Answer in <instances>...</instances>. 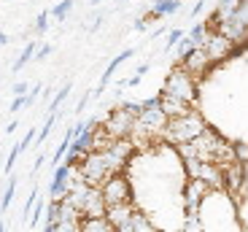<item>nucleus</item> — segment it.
<instances>
[{"mask_svg":"<svg viewBox=\"0 0 248 232\" xmlns=\"http://www.w3.org/2000/svg\"><path fill=\"white\" fill-rule=\"evenodd\" d=\"M202 130H205V119L197 111L189 108V111L181 113V116L168 119V127H165V132H162V138L168 140V143H173V146H184V143H192Z\"/></svg>","mask_w":248,"mask_h":232,"instance_id":"f257e3e1","label":"nucleus"},{"mask_svg":"<svg viewBox=\"0 0 248 232\" xmlns=\"http://www.w3.org/2000/svg\"><path fill=\"white\" fill-rule=\"evenodd\" d=\"M162 94H165V97H175V100L192 106V103L197 100V78H194V76L178 62L168 73V78H165V89H162Z\"/></svg>","mask_w":248,"mask_h":232,"instance_id":"f03ea898","label":"nucleus"},{"mask_svg":"<svg viewBox=\"0 0 248 232\" xmlns=\"http://www.w3.org/2000/svg\"><path fill=\"white\" fill-rule=\"evenodd\" d=\"M138 113H140V103H124L122 108L111 111V116L103 122V127H106V132L113 140L116 138H130L132 130H135Z\"/></svg>","mask_w":248,"mask_h":232,"instance_id":"7ed1b4c3","label":"nucleus"},{"mask_svg":"<svg viewBox=\"0 0 248 232\" xmlns=\"http://www.w3.org/2000/svg\"><path fill=\"white\" fill-rule=\"evenodd\" d=\"M76 168H78L81 178H84L89 186H103V181L113 176L103 151H89V154H84V157L76 162Z\"/></svg>","mask_w":248,"mask_h":232,"instance_id":"20e7f679","label":"nucleus"},{"mask_svg":"<svg viewBox=\"0 0 248 232\" xmlns=\"http://www.w3.org/2000/svg\"><path fill=\"white\" fill-rule=\"evenodd\" d=\"M200 46H202V49L208 51V57H211V62H213V65L224 62V60H230V57L237 51V46L232 44L230 38L224 35V32L213 30V27L208 30V35H205V41H202Z\"/></svg>","mask_w":248,"mask_h":232,"instance_id":"39448f33","label":"nucleus"},{"mask_svg":"<svg viewBox=\"0 0 248 232\" xmlns=\"http://www.w3.org/2000/svg\"><path fill=\"white\" fill-rule=\"evenodd\" d=\"M103 154L108 159L111 173H124L127 165H130V159L135 157V143H132V138H116Z\"/></svg>","mask_w":248,"mask_h":232,"instance_id":"423d86ee","label":"nucleus"},{"mask_svg":"<svg viewBox=\"0 0 248 232\" xmlns=\"http://www.w3.org/2000/svg\"><path fill=\"white\" fill-rule=\"evenodd\" d=\"M100 192H103V200H106L108 205L132 200V189H130V181H127L124 173H113L111 178H106L103 186H100Z\"/></svg>","mask_w":248,"mask_h":232,"instance_id":"0eeeda50","label":"nucleus"},{"mask_svg":"<svg viewBox=\"0 0 248 232\" xmlns=\"http://www.w3.org/2000/svg\"><path fill=\"white\" fill-rule=\"evenodd\" d=\"M181 65H184L186 70H189V73L194 76V78H202L205 73H208V70L213 68V62H211V57H208V51L202 49V46H194L192 51H189V54L184 57V60H181Z\"/></svg>","mask_w":248,"mask_h":232,"instance_id":"6e6552de","label":"nucleus"},{"mask_svg":"<svg viewBox=\"0 0 248 232\" xmlns=\"http://www.w3.org/2000/svg\"><path fill=\"white\" fill-rule=\"evenodd\" d=\"M132 214H135V205H132V200H127V202H113V205H108L106 219L119 230L122 224H127V221L132 219Z\"/></svg>","mask_w":248,"mask_h":232,"instance_id":"1a4fd4ad","label":"nucleus"},{"mask_svg":"<svg viewBox=\"0 0 248 232\" xmlns=\"http://www.w3.org/2000/svg\"><path fill=\"white\" fill-rule=\"evenodd\" d=\"M70 168H73L70 162L57 165L54 176H51V189H49L51 200H60V197L65 195V189H68V181H70Z\"/></svg>","mask_w":248,"mask_h":232,"instance_id":"9d476101","label":"nucleus"},{"mask_svg":"<svg viewBox=\"0 0 248 232\" xmlns=\"http://www.w3.org/2000/svg\"><path fill=\"white\" fill-rule=\"evenodd\" d=\"M106 211H108V202L103 200L100 186H92L87 202H84V208H81V216H106Z\"/></svg>","mask_w":248,"mask_h":232,"instance_id":"9b49d317","label":"nucleus"},{"mask_svg":"<svg viewBox=\"0 0 248 232\" xmlns=\"http://www.w3.org/2000/svg\"><path fill=\"white\" fill-rule=\"evenodd\" d=\"M81 232H116V227L106 216H84L81 219Z\"/></svg>","mask_w":248,"mask_h":232,"instance_id":"f8f14e48","label":"nucleus"},{"mask_svg":"<svg viewBox=\"0 0 248 232\" xmlns=\"http://www.w3.org/2000/svg\"><path fill=\"white\" fill-rule=\"evenodd\" d=\"M132 54H135V49H127V51H122V54H116V57H113V60H111V65H108V70H106V73H103V78H100L97 89H94L92 94H100V92H103V89H106V84L111 81V76L116 73V68H119V65L124 62V60H130Z\"/></svg>","mask_w":248,"mask_h":232,"instance_id":"ddd939ff","label":"nucleus"},{"mask_svg":"<svg viewBox=\"0 0 248 232\" xmlns=\"http://www.w3.org/2000/svg\"><path fill=\"white\" fill-rule=\"evenodd\" d=\"M159 103H162V111L168 113V119H173V116H181V113H186L189 111V103H181V100H175V97H165L162 94L159 97Z\"/></svg>","mask_w":248,"mask_h":232,"instance_id":"4468645a","label":"nucleus"},{"mask_svg":"<svg viewBox=\"0 0 248 232\" xmlns=\"http://www.w3.org/2000/svg\"><path fill=\"white\" fill-rule=\"evenodd\" d=\"M113 143V138L106 132V127H92V151H106Z\"/></svg>","mask_w":248,"mask_h":232,"instance_id":"2eb2a0df","label":"nucleus"},{"mask_svg":"<svg viewBox=\"0 0 248 232\" xmlns=\"http://www.w3.org/2000/svg\"><path fill=\"white\" fill-rule=\"evenodd\" d=\"M181 6V0H154V6L149 8V11H154L156 16H170V14H175Z\"/></svg>","mask_w":248,"mask_h":232,"instance_id":"dca6fc26","label":"nucleus"},{"mask_svg":"<svg viewBox=\"0 0 248 232\" xmlns=\"http://www.w3.org/2000/svg\"><path fill=\"white\" fill-rule=\"evenodd\" d=\"M73 0H60V3H57L54 8H51V19H57V22H65V19H68V14L73 11Z\"/></svg>","mask_w":248,"mask_h":232,"instance_id":"f3484780","label":"nucleus"},{"mask_svg":"<svg viewBox=\"0 0 248 232\" xmlns=\"http://www.w3.org/2000/svg\"><path fill=\"white\" fill-rule=\"evenodd\" d=\"M32 57H35V44H27L25 49H22V54H19V60L14 62V70H22L32 60Z\"/></svg>","mask_w":248,"mask_h":232,"instance_id":"a211bd4d","label":"nucleus"},{"mask_svg":"<svg viewBox=\"0 0 248 232\" xmlns=\"http://www.w3.org/2000/svg\"><path fill=\"white\" fill-rule=\"evenodd\" d=\"M49 19H51V11H41L35 19V32L38 35H44L46 30H49Z\"/></svg>","mask_w":248,"mask_h":232,"instance_id":"6ab92c4d","label":"nucleus"},{"mask_svg":"<svg viewBox=\"0 0 248 232\" xmlns=\"http://www.w3.org/2000/svg\"><path fill=\"white\" fill-rule=\"evenodd\" d=\"M54 232H81V219L78 221H57Z\"/></svg>","mask_w":248,"mask_h":232,"instance_id":"aec40b11","label":"nucleus"},{"mask_svg":"<svg viewBox=\"0 0 248 232\" xmlns=\"http://www.w3.org/2000/svg\"><path fill=\"white\" fill-rule=\"evenodd\" d=\"M70 94V84H65V87L60 89V92L54 94V100H51V106H49V111H57L60 108V103H65V97Z\"/></svg>","mask_w":248,"mask_h":232,"instance_id":"412c9836","label":"nucleus"},{"mask_svg":"<svg viewBox=\"0 0 248 232\" xmlns=\"http://www.w3.org/2000/svg\"><path fill=\"white\" fill-rule=\"evenodd\" d=\"M14 189H16V181H11L8 184V189H6V195H3V200H0V211H6L8 205H11V197H14Z\"/></svg>","mask_w":248,"mask_h":232,"instance_id":"4be33fe9","label":"nucleus"},{"mask_svg":"<svg viewBox=\"0 0 248 232\" xmlns=\"http://www.w3.org/2000/svg\"><path fill=\"white\" fill-rule=\"evenodd\" d=\"M30 103H27V94H16L14 97V103H11V113H19L22 108H27Z\"/></svg>","mask_w":248,"mask_h":232,"instance_id":"5701e85b","label":"nucleus"},{"mask_svg":"<svg viewBox=\"0 0 248 232\" xmlns=\"http://www.w3.org/2000/svg\"><path fill=\"white\" fill-rule=\"evenodd\" d=\"M235 159H237V162H243V165L248 162V143H237L235 146Z\"/></svg>","mask_w":248,"mask_h":232,"instance_id":"b1692460","label":"nucleus"},{"mask_svg":"<svg viewBox=\"0 0 248 232\" xmlns=\"http://www.w3.org/2000/svg\"><path fill=\"white\" fill-rule=\"evenodd\" d=\"M181 38H184V32L181 30H170V35H168V41H165V49H173L175 44H178Z\"/></svg>","mask_w":248,"mask_h":232,"instance_id":"393cba45","label":"nucleus"},{"mask_svg":"<svg viewBox=\"0 0 248 232\" xmlns=\"http://www.w3.org/2000/svg\"><path fill=\"white\" fill-rule=\"evenodd\" d=\"M51 127H54V116H49V122H46V124H44V130H41V135H38V143H44V140L49 138Z\"/></svg>","mask_w":248,"mask_h":232,"instance_id":"a878e982","label":"nucleus"},{"mask_svg":"<svg viewBox=\"0 0 248 232\" xmlns=\"http://www.w3.org/2000/svg\"><path fill=\"white\" fill-rule=\"evenodd\" d=\"M19 154H22V149H19V146H14V149H11V157L6 159V173H11V168H14V162H16Z\"/></svg>","mask_w":248,"mask_h":232,"instance_id":"bb28decb","label":"nucleus"},{"mask_svg":"<svg viewBox=\"0 0 248 232\" xmlns=\"http://www.w3.org/2000/svg\"><path fill=\"white\" fill-rule=\"evenodd\" d=\"M35 138H38V132H35V130H30V132H27V135H25V138H22V143H19V149L25 151L27 146H30L32 140H35Z\"/></svg>","mask_w":248,"mask_h":232,"instance_id":"cd10ccee","label":"nucleus"},{"mask_svg":"<svg viewBox=\"0 0 248 232\" xmlns=\"http://www.w3.org/2000/svg\"><path fill=\"white\" fill-rule=\"evenodd\" d=\"M27 92H30V87H27L25 81H19L16 87H14V94H27Z\"/></svg>","mask_w":248,"mask_h":232,"instance_id":"c85d7f7f","label":"nucleus"},{"mask_svg":"<svg viewBox=\"0 0 248 232\" xmlns=\"http://www.w3.org/2000/svg\"><path fill=\"white\" fill-rule=\"evenodd\" d=\"M49 54H51V46H41V51L35 54V60H46Z\"/></svg>","mask_w":248,"mask_h":232,"instance_id":"c756f323","label":"nucleus"},{"mask_svg":"<svg viewBox=\"0 0 248 232\" xmlns=\"http://www.w3.org/2000/svg\"><path fill=\"white\" fill-rule=\"evenodd\" d=\"M89 97H92V94H84V97H81V100H78V106H76V111H84V108H87V103H89Z\"/></svg>","mask_w":248,"mask_h":232,"instance_id":"7c9ffc66","label":"nucleus"},{"mask_svg":"<svg viewBox=\"0 0 248 232\" xmlns=\"http://www.w3.org/2000/svg\"><path fill=\"white\" fill-rule=\"evenodd\" d=\"M44 162H46V159H44V154H38V159H35V165H32V170L38 173V170L44 168Z\"/></svg>","mask_w":248,"mask_h":232,"instance_id":"2f4dec72","label":"nucleus"},{"mask_svg":"<svg viewBox=\"0 0 248 232\" xmlns=\"http://www.w3.org/2000/svg\"><path fill=\"white\" fill-rule=\"evenodd\" d=\"M146 25H149V22H146V16L135 19V30H146Z\"/></svg>","mask_w":248,"mask_h":232,"instance_id":"473e14b6","label":"nucleus"},{"mask_svg":"<svg viewBox=\"0 0 248 232\" xmlns=\"http://www.w3.org/2000/svg\"><path fill=\"white\" fill-rule=\"evenodd\" d=\"M8 41H11V38H8V35H6V32L0 30V46H8Z\"/></svg>","mask_w":248,"mask_h":232,"instance_id":"72a5a7b5","label":"nucleus"},{"mask_svg":"<svg viewBox=\"0 0 248 232\" xmlns=\"http://www.w3.org/2000/svg\"><path fill=\"white\" fill-rule=\"evenodd\" d=\"M0 232H6V227H3V221H0Z\"/></svg>","mask_w":248,"mask_h":232,"instance_id":"f704fd0d","label":"nucleus"},{"mask_svg":"<svg viewBox=\"0 0 248 232\" xmlns=\"http://www.w3.org/2000/svg\"><path fill=\"white\" fill-rule=\"evenodd\" d=\"M97 3H103V0H92V6H97Z\"/></svg>","mask_w":248,"mask_h":232,"instance_id":"c9c22d12","label":"nucleus"},{"mask_svg":"<svg viewBox=\"0 0 248 232\" xmlns=\"http://www.w3.org/2000/svg\"><path fill=\"white\" fill-rule=\"evenodd\" d=\"M119 3H124V0H119Z\"/></svg>","mask_w":248,"mask_h":232,"instance_id":"e433bc0d","label":"nucleus"}]
</instances>
